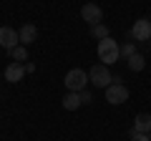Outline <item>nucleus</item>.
Segmentation results:
<instances>
[{"label": "nucleus", "mask_w": 151, "mask_h": 141, "mask_svg": "<svg viewBox=\"0 0 151 141\" xmlns=\"http://www.w3.org/2000/svg\"><path fill=\"white\" fill-rule=\"evenodd\" d=\"M86 83H88V76H86V70L83 68H73L65 73V88L73 93H81L86 91Z\"/></svg>", "instance_id": "nucleus-3"}, {"label": "nucleus", "mask_w": 151, "mask_h": 141, "mask_svg": "<svg viewBox=\"0 0 151 141\" xmlns=\"http://www.w3.org/2000/svg\"><path fill=\"white\" fill-rule=\"evenodd\" d=\"M81 18L93 28V25H98V23L103 20V10H101V5H96V3H86V5L81 8Z\"/></svg>", "instance_id": "nucleus-5"}, {"label": "nucleus", "mask_w": 151, "mask_h": 141, "mask_svg": "<svg viewBox=\"0 0 151 141\" xmlns=\"http://www.w3.org/2000/svg\"><path fill=\"white\" fill-rule=\"evenodd\" d=\"M131 141H151L149 134H136V131H131Z\"/></svg>", "instance_id": "nucleus-16"}, {"label": "nucleus", "mask_w": 151, "mask_h": 141, "mask_svg": "<svg viewBox=\"0 0 151 141\" xmlns=\"http://www.w3.org/2000/svg\"><path fill=\"white\" fill-rule=\"evenodd\" d=\"M106 101H108V103H113V106L126 103V101H129V88H126L124 83H116V81H113L111 86L106 88Z\"/></svg>", "instance_id": "nucleus-4"}, {"label": "nucleus", "mask_w": 151, "mask_h": 141, "mask_svg": "<svg viewBox=\"0 0 151 141\" xmlns=\"http://www.w3.org/2000/svg\"><path fill=\"white\" fill-rule=\"evenodd\" d=\"M81 106H83V101H81L78 93H73V91L65 93V98H63V109L65 111H76V109H81Z\"/></svg>", "instance_id": "nucleus-11"}, {"label": "nucleus", "mask_w": 151, "mask_h": 141, "mask_svg": "<svg viewBox=\"0 0 151 141\" xmlns=\"http://www.w3.org/2000/svg\"><path fill=\"white\" fill-rule=\"evenodd\" d=\"M18 35H20V45H25V48H28V45L38 38V28L33 25V23H25V25L18 30Z\"/></svg>", "instance_id": "nucleus-9"}, {"label": "nucleus", "mask_w": 151, "mask_h": 141, "mask_svg": "<svg viewBox=\"0 0 151 141\" xmlns=\"http://www.w3.org/2000/svg\"><path fill=\"white\" fill-rule=\"evenodd\" d=\"M88 81H91L96 88H103V91H106V88L113 83V76H111V70H108V65L96 63L91 70H88Z\"/></svg>", "instance_id": "nucleus-2"}, {"label": "nucleus", "mask_w": 151, "mask_h": 141, "mask_svg": "<svg viewBox=\"0 0 151 141\" xmlns=\"http://www.w3.org/2000/svg\"><path fill=\"white\" fill-rule=\"evenodd\" d=\"M131 35H134L136 40H141V43H146V40L151 38V23L146 20V18H139V20L134 23V28H131Z\"/></svg>", "instance_id": "nucleus-7"}, {"label": "nucleus", "mask_w": 151, "mask_h": 141, "mask_svg": "<svg viewBox=\"0 0 151 141\" xmlns=\"http://www.w3.org/2000/svg\"><path fill=\"white\" fill-rule=\"evenodd\" d=\"M121 55L129 60L131 55H136V45H134V43H124V45H121Z\"/></svg>", "instance_id": "nucleus-15"}, {"label": "nucleus", "mask_w": 151, "mask_h": 141, "mask_svg": "<svg viewBox=\"0 0 151 141\" xmlns=\"http://www.w3.org/2000/svg\"><path fill=\"white\" fill-rule=\"evenodd\" d=\"M25 73H28V70H25V63H15V60H13V63L5 68V81L18 83L23 76H25Z\"/></svg>", "instance_id": "nucleus-8"}, {"label": "nucleus", "mask_w": 151, "mask_h": 141, "mask_svg": "<svg viewBox=\"0 0 151 141\" xmlns=\"http://www.w3.org/2000/svg\"><path fill=\"white\" fill-rule=\"evenodd\" d=\"M91 35H93L96 40H103V38H108V28L103 25V23H98V25L91 28Z\"/></svg>", "instance_id": "nucleus-14"}, {"label": "nucleus", "mask_w": 151, "mask_h": 141, "mask_svg": "<svg viewBox=\"0 0 151 141\" xmlns=\"http://www.w3.org/2000/svg\"><path fill=\"white\" fill-rule=\"evenodd\" d=\"M126 63H129V68H131V70H144V68H146V58H144L141 53L131 55V58L126 60Z\"/></svg>", "instance_id": "nucleus-12"}, {"label": "nucleus", "mask_w": 151, "mask_h": 141, "mask_svg": "<svg viewBox=\"0 0 151 141\" xmlns=\"http://www.w3.org/2000/svg\"><path fill=\"white\" fill-rule=\"evenodd\" d=\"M131 131H136V134H149L151 131V116L149 114H139L134 119V129Z\"/></svg>", "instance_id": "nucleus-10"}, {"label": "nucleus", "mask_w": 151, "mask_h": 141, "mask_svg": "<svg viewBox=\"0 0 151 141\" xmlns=\"http://www.w3.org/2000/svg\"><path fill=\"white\" fill-rule=\"evenodd\" d=\"M78 96H81V101H83V103H91V101H93L91 91H81V93H78Z\"/></svg>", "instance_id": "nucleus-17"}, {"label": "nucleus", "mask_w": 151, "mask_h": 141, "mask_svg": "<svg viewBox=\"0 0 151 141\" xmlns=\"http://www.w3.org/2000/svg\"><path fill=\"white\" fill-rule=\"evenodd\" d=\"M10 55H13L15 63H23V60H28V48H25V45H18V48L10 50Z\"/></svg>", "instance_id": "nucleus-13"}, {"label": "nucleus", "mask_w": 151, "mask_h": 141, "mask_svg": "<svg viewBox=\"0 0 151 141\" xmlns=\"http://www.w3.org/2000/svg\"><path fill=\"white\" fill-rule=\"evenodd\" d=\"M119 58H121V45L116 43L111 35H108V38H103V40H98V60H101L103 65L116 63Z\"/></svg>", "instance_id": "nucleus-1"}, {"label": "nucleus", "mask_w": 151, "mask_h": 141, "mask_svg": "<svg viewBox=\"0 0 151 141\" xmlns=\"http://www.w3.org/2000/svg\"><path fill=\"white\" fill-rule=\"evenodd\" d=\"M0 45H3L8 53H10L13 48H18V45H20V35H18V30L3 25V28H0Z\"/></svg>", "instance_id": "nucleus-6"}]
</instances>
